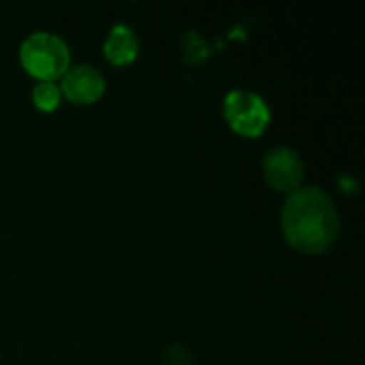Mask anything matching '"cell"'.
<instances>
[{"instance_id":"obj_1","label":"cell","mask_w":365,"mask_h":365,"mask_svg":"<svg viewBox=\"0 0 365 365\" xmlns=\"http://www.w3.org/2000/svg\"><path fill=\"white\" fill-rule=\"evenodd\" d=\"M282 229L293 248L312 255L325 252L340 229L334 199L319 186L293 190L282 210Z\"/></svg>"},{"instance_id":"obj_2","label":"cell","mask_w":365,"mask_h":365,"mask_svg":"<svg viewBox=\"0 0 365 365\" xmlns=\"http://www.w3.org/2000/svg\"><path fill=\"white\" fill-rule=\"evenodd\" d=\"M24 68L38 81H53L64 75L71 62L66 43L51 32H32L19 47Z\"/></svg>"},{"instance_id":"obj_3","label":"cell","mask_w":365,"mask_h":365,"mask_svg":"<svg viewBox=\"0 0 365 365\" xmlns=\"http://www.w3.org/2000/svg\"><path fill=\"white\" fill-rule=\"evenodd\" d=\"M225 118L235 133L246 137H257L267 128L272 120V111L257 92L231 90L225 96Z\"/></svg>"},{"instance_id":"obj_4","label":"cell","mask_w":365,"mask_h":365,"mask_svg":"<svg viewBox=\"0 0 365 365\" xmlns=\"http://www.w3.org/2000/svg\"><path fill=\"white\" fill-rule=\"evenodd\" d=\"M263 175L272 188L282 192H293L299 188L304 180L302 156L284 145L272 148L263 158Z\"/></svg>"},{"instance_id":"obj_5","label":"cell","mask_w":365,"mask_h":365,"mask_svg":"<svg viewBox=\"0 0 365 365\" xmlns=\"http://www.w3.org/2000/svg\"><path fill=\"white\" fill-rule=\"evenodd\" d=\"M103 90L105 77L88 64L68 66L60 81V92L73 103H94Z\"/></svg>"},{"instance_id":"obj_6","label":"cell","mask_w":365,"mask_h":365,"mask_svg":"<svg viewBox=\"0 0 365 365\" xmlns=\"http://www.w3.org/2000/svg\"><path fill=\"white\" fill-rule=\"evenodd\" d=\"M105 56L109 62L113 64H128L135 60L137 51H139V38L135 34V30L126 24H115L107 38H105V47H103Z\"/></svg>"},{"instance_id":"obj_7","label":"cell","mask_w":365,"mask_h":365,"mask_svg":"<svg viewBox=\"0 0 365 365\" xmlns=\"http://www.w3.org/2000/svg\"><path fill=\"white\" fill-rule=\"evenodd\" d=\"M60 86L56 81H38L32 90V101L41 111H53L60 105Z\"/></svg>"},{"instance_id":"obj_8","label":"cell","mask_w":365,"mask_h":365,"mask_svg":"<svg viewBox=\"0 0 365 365\" xmlns=\"http://www.w3.org/2000/svg\"><path fill=\"white\" fill-rule=\"evenodd\" d=\"M184 56L190 62H197L203 56H207V45H205V41L201 38L199 32H188L184 36Z\"/></svg>"},{"instance_id":"obj_9","label":"cell","mask_w":365,"mask_h":365,"mask_svg":"<svg viewBox=\"0 0 365 365\" xmlns=\"http://www.w3.org/2000/svg\"><path fill=\"white\" fill-rule=\"evenodd\" d=\"M167 365H192V359L182 346H173L167 355Z\"/></svg>"}]
</instances>
